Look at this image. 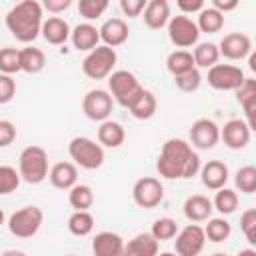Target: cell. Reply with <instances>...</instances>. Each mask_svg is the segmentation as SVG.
<instances>
[{
	"instance_id": "8fae6325",
	"label": "cell",
	"mask_w": 256,
	"mask_h": 256,
	"mask_svg": "<svg viewBox=\"0 0 256 256\" xmlns=\"http://www.w3.org/2000/svg\"><path fill=\"white\" fill-rule=\"evenodd\" d=\"M174 254L176 256H198L204 250L206 244V236H204V228L198 224H188L182 230H178V234L174 236Z\"/></svg>"
},
{
	"instance_id": "d4e9b609",
	"label": "cell",
	"mask_w": 256,
	"mask_h": 256,
	"mask_svg": "<svg viewBox=\"0 0 256 256\" xmlns=\"http://www.w3.org/2000/svg\"><path fill=\"white\" fill-rule=\"evenodd\" d=\"M144 24L152 30H160L170 20V4L166 0H150L144 8Z\"/></svg>"
},
{
	"instance_id": "9a60e30c",
	"label": "cell",
	"mask_w": 256,
	"mask_h": 256,
	"mask_svg": "<svg viewBox=\"0 0 256 256\" xmlns=\"http://www.w3.org/2000/svg\"><path fill=\"white\" fill-rule=\"evenodd\" d=\"M218 52L228 60H244L252 54V40L242 32H230L220 40Z\"/></svg>"
},
{
	"instance_id": "ac0fdd59",
	"label": "cell",
	"mask_w": 256,
	"mask_h": 256,
	"mask_svg": "<svg viewBox=\"0 0 256 256\" xmlns=\"http://www.w3.org/2000/svg\"><path fill=\"white\" fill-rule=\"evenodd\" d=\"M182 212L184 216L190 220V224H196V222H206L212 218V212H214V206H212V200L204 194H192L184 200V206H182Z\"/></svg>"
},
{
	"instance_id": "8d00e7d4",
	"label": "cell",
	"mask_w": 256,
	"mask_h": 256,
	"mask_svg": "<svg viewBox=\"0 0 256 256\" xmlns=\"http://www.w3.org/2000/svg\"><path fill=\"white\" fill-rule=\"evenodd\" d=\"M150 234H152V238L158 240V242H162V240H172V238L178 234V224H176L174 218H168V216L158 218V220H154V224H152V228H150Z\"/></svg>"
},
{
	"instance_id": "4dcf8cb0",
	"label": "cell",
	"mask_w": 256,
	"mask_h": 256,
	"mask_svg": "<svg viewBox=\"0 0 256 256\" xmlns=\"http://www.w3.org/2000/svg\"><path fill=\"white\" fill-rule=\"evenodd\" d=\"M166 68L168 72L176 78L180 74H186L190 70H194V58H192V52L190 50H174L168 54L166 58Z\"/></svg>"
},
{
	"instance_id": "2e32d148",
	"label": "cell",
	"mask_w": 256,
	"mask_h": 256,
	"mask_svg": "<svg viewBox=\"0 0 256 256\" xmlns=\"http://www.w3.org/2000/svg\"><path fill=\"white\" fill-rule=\"evenodd\" d=\"M98 34H100V40L104 42V46L116 50V46H122L128 40L130 30H128V24L122 18H108L98 28Z\"/></svg>"
},
{
	"instance_id": "f907efd6",
	"label": "cell",
	"mask_w": 256,
	"mask_h": 256,
	"mask_svg": "<svg viewBox=\"0 0 256 256\" xmlns=\"http://www.w3.org/2000/svg\"><path fill=\"white\" fill-rule=\"evenodd\" d=\"M236 256H256V252H254L252 248H244V250H240Z\"/></svg>"
},
{
	"instance_id": "3957f363",
	"label": "cell",
	"mask_w": 256,
	"mask_h": 256,
	"mask_svg": "<svg viewBox=\"0 0 256 256\" xmlns=\"http://www.w3.org/2000/svg\"><path fill=\"white\" fill-rule=\"evenodd\" d=\"M48 154L42 146H26L18 156V174L28 184H40L48 178Z\"/></svg>"
},
{
	"instance_id": "bcb514c9",
	"label": "cell",
	"mask_w": 256,
	"mask_h": 256,
	"mask_svg": "<svg viewBox=\"0 0 256 256\" xmlns=\"http://www.w3.org/2000/svg\"><path fill=\"white\" fill-rule=\"evenodd\" d=\"M176 4H178L180 12H182L184 16L196 14V12H200V10L204 8V0H178Z\"/></svg>"
},
{
	"instance_id": "7bdbcfd3",
	"label": "cell",
	"mask_w": 256,
	"mask_h": 256,
	"mask_svg": "<svg viewBox=\"0 0 256 256\" xmlns=\"http://www.w3.org/2000/svg\"><path fill=\"white\" fill-rule=\"evenodd\" d=\"M16 96V80L8 74H0V104H8Z\"/></svg>"
},
{
	"instance_id": "8992f818",
	"label": "cell",
	"mask_w": 256,
	"mask_h": 256,
	"mask_svg": "<svg viewBox=\"0 0 256 256\" xmlns=\"http://www.w3.org/2000/svg\"><path fill=\"white\" fill-rule=\"evenodd\" d=\"M140 92H142V86L130 70H114L108 76V94L120 106L130 108V104L136 100Z\"/></svg>"
},
{
	"instance_id": "b9f144b4",
	"label": "cell",
	"mask_w": 256,
	"mask_h": 256,
	"mask_svg": "<svg viewBox=\"0 0 256 256\" xmlns=\"http://www.w3.org/2000/svg\"><path fill=\"white\" fill-rule=\"evenodd\" d=\"M240 230L250 244H256V210L248 208L240 216Z\"/></svg>"
},
{
	"instance_id": "7dc6e473",
	"label": "cell",
	"mask_w": 256,
	"mask_h": 256,
	"mask_svg": "<svg viewBox=\"0 0 256 256\" xmlns=\"http://www.w3.org/2000/svg\"><path fill=\"white\" fill-rule=\"evenodd\" d=\"M70 0H44L42 2V10H48L50 14H60L64 10L70 8Z\"/></svg>"
},
{
	"instance_id": "60d3db41",
	"label": "cell",
	"mask_w": 256,
	"mask_h": 256,
	"mask_svg": "<svg viewBox=\"0 0 256 256\" xmlns=\"http://www.w3.org/2000/svg\"><path fill=\"white\" fill-rule=\"evenodd\" d=\"M174 84H176V88L178 90H182V92H196L198 88H200V84H202V74H200V70L198 68H194V70H190V72H186V74H180V76H176L174 78Z\"/></svg>"
},
{
	"instance_id": "6da1fadb",
	"label": "cell",
	"mask_w": 256,
	"mask_h": 256,
	"mask_svg": "<svg viewBox=\"0 0 256 256\" xmlns=\"http://www.w3.org/2000/svg\"><path fill=\"white\" fill-rule=\"evenodd\" d=\"M200 156L182 138H168L156 160V172L166 180H188L200 172Z\"/></svg>"
},
{
	"instance_id": "ab89813d",
	"label": "cell",
	"mask_w": 256,
	"mask_h": 256,
	"mask_svg": "<svg viewBox=\"0 0 256 256\" xmlns=\"http://www.w3.org/2000/svg\"><path fill=\"white\" fill-rule=\"evenodd\" d=\"M108 8V0H80L78 2V12L84 20H96L100 18Z\"/></svg>"
},
{
	"instance_id": "e0dca14e",
	"label": "cell",
	"mask_w": 256,
	"mask_h": 256,
	"mask_svg": "<svg viewBox=\"0 0 256 256\" xmlns=\"http://www.w3.org/2000/svg\"><path fill=\"white\" fill-rule=\"evenodd\" d=\"M230 178V172H228V166L220 160H208L206 164L200 166V180L204 184V188L208 190H220L226 186Z\"/></svg>"
},
{
	"instance_id": "e575fe53",
	"label": "cell",
	"mask_w": 256,
	"mask_h": 256,
	"mask_svg": "<svg viewBox=\"0 0 256 256\" xmlns=\"http://www.w3.org/2000/svg\"><path fill=\"white\" fill-rule=\"evenodd\" d=\"M212 206L214 210H218L222 216H228V214H234L236 208H238V192L232 190V188H220L216 190V196L212 200Z\"/></svg>"
},
{
	"instance_id": "d6986e66",
	"label": "cell",
	"mask_w": 256,
	"mask_h": 256,
	"mask_svg": "<svg viewBox=\"0 0 256 256\" xmlns=\"http://www.w3.org/2000/svg\"><path fill=\"white\" fill-rule=\"evenodd\" d=\"M124 240L120 234L102 230L92 238V254L94 256H122Z\"/></svg>"
},
{
	"instance_id": "cb8c5ba5",
	"label": "cell",
	"mask_w": 256,
	"mask_h": 256,
	"mask_svg": "<svg viewBox=\"0 0 256 256\" xmlns=\"http://www.w3.org/2000/svg\"><path fill=\"white\" fill-rule=\"evenodd\" d=\"M158 254V240L152 238L150 232H140L132 240L124 242L122 256H156Z\"/></svg>"
},
{
	"instance_id": "44dd1931",
	"label": "cell",
	"mask_w": 256,
	"mask_h": 256,
	"mask_svg": "<svg viewBox=\"0 0 256 256\" xmlns=\"http://www.w3.org/2000/svg\"><path fill=\"white\" fill-rule=\"evenodd\" d=\"M70 40H72V46L78 52H90L96 46H100L98 28L94 24H90V22H82V24L74 26L72 32H70Z\"/></svg>"
},
{
	"instance_id": "277c9868",
	"label": "cell",
	"mask_w": 256,
	"mask_h": 256,
	"mask_svg": "<svg viewBox=\"0 0 256 256\" xmlns=\"http://www.w3.org/2000/svg\"><path fill=\"white\" fill-rule=\"evenodd\" d=\"M68 154L84 170H96L104 164V148L88 136H74L68 144Z\"/></svg>"
},
{
	"instance_id": "f546056e",
	"label": "cell",
	"mask_w": 256,
	"mask_h": 256,
	"mask_svg": "<svg viewBox=\"0 0 256 256\" xmlns=\"http://www.w3.org/2000/svg\"><path fill=\"white\" fill-rule=\"evenodd\" d=\"M200 34H216L222 30L224 26V14H220L218 10H214L212 6H204L198 12V22H196Z\"/></svg>"
},
{
	"instance_id": "7c38bea8",
	"label": "cell",
	"mask_w": 256,
	"mask_h": 256,
	"mask_svg": "<svg viewBox=\"0 0 256 256\" xmlns=\"http://www.w3.org/2000/svg\"><path fill=\"white\" fill-rule=\"evenodd\" d=\"M244 70L234 64H214L212 68H208V84L214 90H236L244 82Z\"/></svg>"
},
{
	"instance_id": "52a82bcc",
	"label": "cell",
	"mask_w": 256,
	"mask_h": 256,
	"mask_svg": "<svg viewBox=\"0 0 256 256\" xmlns=\"http://www.w3.org/2000/svg\"><path fill=\"white\" fill-rule=\"evenodd\" d=\"M42 222H44V212H42V208L30 204V206H24V208L16 210V212L8 218L6 226H8L10 234L16 236V238H32V236L40 230Z\"/></svg>"
},
{
	"instance_id": "d6a6232c",
	"label": "cell",
	"mask_w": 256,
	"mask_h": 256,
	"mask_svg": "<svg viewBox=\"0 0 256 256\" xmlns=\"http://www.w3.org/2000/svg\"><path fill=\"white\" fill-rule=\"evenodd\" d=\"M68 230L74 236H88L94 230V216L88 210H74L68 218Z\"/></svg>"
},
{
	"instance_id": "9c48e42d",
	"label": "cell",
	"mask_w": 256,
	"mask_h": 256,
	"mask_svg": "<svg viewBox=\"0 0 256 256\" xmlns=\"http://www.w3.org/2000/svg\"><path fill=\"white\" fill-rule=\"evenodd\" d=\"M132 200L136 206L150 210L156 208L164 200V186L154 176H142L132 186Z\"/></svg>"
},
{
	"instance_id": "ee69618b",
	"label": "cell",
	"mask_w": 256,
	"mask_h": 256,
	"mask_svg": "<svg viewBox=\"0 0 256 256\" xmlns=\"http://www.w3.org/2000/svg\"><path fill=\"white\" fill-rule=\"evenodd\" d=\"M144 8H146V2L144 0H120V10L128 18L140 16L144 12Z\"/></svg>"
},
{
	"instance_id": "4316f807",
	"label": "cell",
	"mask_w": 256,
	"mask_h": 256,
	"mask_svg": "<svg viewBox=\"0 0 256 256\" xmlns=\"http://www.w3.org/2000/svg\"><path fill=\"white\" fill-rule=\"evenodd\" d=\"M156 108H158V100H156V96L150 92V90H146V88H142V92L136 96V100L130 104V114L136 118V120H150L154 114H156Z\"/></svg>"
},
{
	"instance_id": "f35d334b",
	"label": "cell",
	"mask_w": 256,
	"mask_h": 256,
	"mask_svg": "<svg viewBox=\"0 0 256 256\" xmlns=\"http://www.w3.org/2000/svg\"><path fill=\"white\" fill-rule=\"evenodd\" d=\"M20 174L16 168L0 164V196H6L10 192H14L20 186Z\"/></svg>"
},
{
	"instance_id": "74e56055",
	"label": "cell",
	"mask_w": 256,
	"mask_h": 256,
	"mask_svg": "<svg viewBox=\"0 0 256 256\" xmlns=\"http://www.w3.org/2000/svg\"><path fill=\"white\" fill-rule=\"evenodd\" d=\"M16 72H22L20 70V50L12 48V46L0 48V74L12 76Z\"/></svg>"
},
{
	"instance_id": "11a10c76",
	"label": "cell",
	"mask_w": 256,
	"mask_h": 256,
	"mask_svg": "<svg viewBox=\"0 0 256 256\" xmlns=\"http://www.w3.org/2000/svg\"><path fill=\"white\" fill-rule=\"evenodd\" d=\"M66 256H74V254H66Z\"/></svg>"
},
{
	"instance_id": "681fc988",
	"label": "cell",
	"mask_w": 256,
	"mask_h": 256,
	"mask_svg": "<svg viewBox=\"0 0 256 256\" xmlns=\"http://www.w3.org/2000/svg\"><path fill=\"white\" fill-rule=\"evenodd\" d=\"M2 256H26V252H22V250H6V252H2Z\"/></svg>"
},
{
	"instance_id": "4fadbf2b",
	"label": "cell",
	"mask_w": 256,
	"mask_h": 256,
	"mask_svg": "<svg viewBox=\"0 0 256 256\" xmlns=\"http://www.w3.org/2000/svg\"><path fill=\"white\" fill-rule=\"evenodd\" d=\"M188 136H190V142H188L190 146L198 150H210L220 140V126L210 118H198L192 122Z\"/></svg>"
},
{
	"instance_id": "d590c367",
	"label": "cell",
	"mask_w": 256,
	"mask_h": 256,
	"mask_svg": "<svg viewBox=\"0 0 256 256\" xmlns=\"http://www.w3.org/2000/svg\"><path fill=\"white\" fill-rule=\"evenodd\" d=\"M234 186L244 194H252L256 190V168L252 164L238 168L234 174Z\"/></svg>"
},
{
	"instance_id": "1f68e13d",
	"label": "cell",
	"mask_w": 256,
	"mask_h": 256,
	"mask_svg": "<svg viewBox=\"0 0 256 256\" xmlns=\"http://www.w3.org/2000/svg\"><path fill=\"white\" fill-rule=\"evenodd\" d=\"M206 222H208V224L204 226V236H206V240L220 244V242H224V240L230 238L232 226H230V222H228L224 216H216V218H210V220H206Z\"/></svg>"
},
{
	"instance_id": "7a4b0ae2",
	"label": "cell",
	"mask_w": 256,
	"mask_h": 256,
	"mask_svg": "<svg viewBox=\"0 0 256 256\" xmlns=\"http://www.w3.org/2000/svg\"><path fill=\"white\" fill-rule=\"evenodd\" d=\"M42 16H44V10L40 2L22 0L6 12V28L18 42L30 44L40 36L42 22H44Z\"/></svg>"
},
{
	"instance_id": "603a6c76",
	"label": "cell",
	"mask_w": 256,
	"mask_h": 256,
	"mask_svg": "<svg viewBox=\"0 0 256 256\" xmlns=\"http://www.w3.org/2000/svg\"><path fill=\"white\" fill-rule=\"evenodd\" d=\"M236 92V100L240 102V106L244 108L246 112V124L250 126V130L256 128V122H254V104H256V82L254 78H244V82L234 90Z\"/></svg>"
},
{
	"instance_id": "5b68a950",
	"label": "cell",
	"mask_w": 256,
	"mask_h": 256,
	"mask_svg": "<svg viewBox=\"0 0 256 256\" xmlns=\"http://www.w3.org/2000/svg\"><path fill=\"white\" fill-rule=\"evenodd\" d=\"M116 62H118L116 50L100 44L94 50H90L82 60V72L92 80H104L114 72Z\"/></svg>"
},
{
	"instance_id": "83f0119b",
	"label": "cell",
	"mask_w": 256,
	"mask_h": 256,
	"mask_svg": "<svg viewBox=\"0 0 256 256\" xmlns=\"http://www.w3.org/2000/svg\"><path fill=\"white\" fill-rule=\"evenodd\" d=\"M46 66V54L36 46L20 48V70L26 74H38Z\"/></svg>"
},
{
	"instance_id": "816d5d0a",
	"label": "cell",
	"mask_w": 256,
	"mask_h": 256,
	"mask_svg": "<svg viewBox=\"0 0 256 256\" xmlns=\"http://www.w3.org/2000/svg\"><path fill=\"white\" fill-rule=\"evenodd\" d=\"M4 222H6V216H4V210H2V208H0V226H2V224H4Z\"/></svg>"
},
{
	"instance_id": "f6af8a7d",
	"label": "cell",
	"mask_w": 256,
	"mask_h": 256,
	"mask_svg": "<svg viewBox=\"0 0 256 256\" xmlns=\"http://www.w3.org/2000/svg\"><path fill=\"white\" fill-rule=\"evenodd\" d=\"M16 138V126L10 120H0V148H6Z\"/></svg>"
},
{
	"instance_id": "484cf974",
	"label": "cell",
	"mask_w": 256,
	"mask_h": 256,
	"mask_svg": "<svg viewBox=\"0 0 256 256\" xmlns=\"http://www.w3.org/2000/svg\"><path fill=\"white\" fill-rule=\"evenodd\" d=\"M126 140V132H124V126L116 120H104L100 122V128H98V144L102 148H118L122 146Z\"/></svg>"
},
{
	"instance_id": "836d02e7",
	"label": "cell",
	"mask_w": 256,
	"mask_h": 256,
	"mask_svg": "<svg viewBox=\"0 0 256 256\" xmlns=\"http://www.w3.org/2000/svg\"><path fill=\"white\" fill-rule=\"evenodd\" d=\"M68 202L74 210H88L94 204V192L88 184H74L68 190Z\"/></svg>"
},
{
	"instance_id": "30bf717a",
	"label": "cell",
	"mask_w": 256,
	"mask_h": 256,
	"mask_svg": "<svg viewBox=\"0 0 256 256\" xmlns=\"http://www.w3.org/2000/svg\"><path fill=\"white\" fill-rule=\"evenodd\" d=\"M112 106H114L112 96L108 94V90H102V88H92L82 98V112L88 120H94V122L108 120L112 114Z\"/></svg>"
},
{
	"instance_id": "c3c4849f",
	"label": "cell",
	"mask_w": 256,
	"mask_h": 256,
	"mask_svg": "<svg viewBox=\"0 0 256 256\" xmlns=\"http://www.w3.org/2000/svg\"><path fill=\"white\" fill-rule=\"evenodd\" d=\"M212 8L218 10L220 14H226L238 8V0H212Z\"/></svg>"
},
{
	"instance_id": "7402d4cb",
	"label": "cell",
	"mask_w": 256,
	"mask_h": 256,
	"mask_svg": "<svg viewBox=\"0 0 256 256\" xmlns=\"http://www.w3.org/2000/svg\"><path fill=\"white\" fill-rule=\"evenodd\" d=\"M48 180L58 190H70L78 184V166L74 162H56L48 172Z\"/></svg>"
},
{
	"instance_id": "f1b7e54d",
	"label": "cell",
	"mask_w": 256,
	"mask_h": 256,
	"mask_svg": "<svg viewBox=\"0 0 256 256\" xmlns=\"http://www.w3.org/2000/svg\"><path fill=\"white\" fill-rule=\"evenodd\" d=\"M192 58H194V66L196 68H212L214 64H218L220 60V52H218V44L214 42H198L192 50Z\"/></svg>"
},
{
	"instance_id": "ffe728a7",
	"label": "cell",
	"mask_w": 256,
	"mask_h": 256,
	"mask_svg": "<svg viewBox=\"0 0 256 256\" xmlns=\"http://www.w3.org/2000/svg\"><path fill=\"white\" fill-rule=\"evenodd\" d=\"M70 32H72L70 24L60 16L46 18L42 22V30H40L42 38L52 46H62L66 40H70Z\"/></svg>"
},
{
	"instance_id": "db71d44e",
	"label": "cell",
	"mask_w": 256,
	"mask_h": 256,
	"mask_svg": "<svg viewBox=\"0 0 256 256\" xmlns=\"http://www.w3.org/2000/svg\"><path fill=\"white\" fill-rule=\"evenodd\" d=\"M212 256H228V254H224V252H216V254H212Z\"/></svg>"
},
{
	"instance_id": "5bb4252c",
	"label": "cell",
	"mask_w": 256,
	"mask_h": 256,
	"mask_svg": "<svg viewBox=\"0 0 256 256\" xmlns=\"http://www.w3.org/2000/svg\"><path fill=\"white\" fill-rule=\"evenodd\" d=\"M250 136H252L250 126L244 120H240V118H232V120H228L220 128V140L230 150H242V148H246L250 144Z\"/></svg>"
},
{
	"instance_id": "f5cc1de1",
	"label": "cell",
	"mask_w": 256,
	"mask_h": 256,
	"mask_svg": "<svg viewBox=\"0 0 256 256\" xmlns=\"http://www.w3.org/2000/svg\"><path fill=\"white\" fill-rule=\"evenodd\" d=\"M156 256H176V254L174 252H158Z\"/></svg>"
},
{
	"instance_id": "ba28073f",
	"label": "cell",
	"mask_w": 256,
	"mask_h": 256,
	"mask_svg": "<svg viewBox=\"0 0 256 256\" xmlns=\"http://www.w3.org/2000/svg\"><path fill=\"white\" fill-rule=\"evenodd\" d=\"M166 28H168V38H170V42H172L178 50H186V48H192V46L198 44L200 30H198L196 22H194L190 16H184V14L170 16Z\"/></svg>"
}]
</instances>
